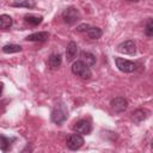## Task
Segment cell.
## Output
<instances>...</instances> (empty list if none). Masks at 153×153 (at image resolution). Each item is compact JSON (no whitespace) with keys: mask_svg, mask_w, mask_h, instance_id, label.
<instances>
[{"mask_svg":"<svg viewBox=\"0 0 153 153\" xmlns=\"http://www.w3.org/2000/svg\"><path fill=\"white\" fill-rule=\"evenodd\" d=\"M76 54H78V45L76 43L74 42H69V44L67 45V49H66V57H67V61H73L75 57H76Z\"/></svg>","mask_w":153,"mask_h":153,"instance_id":"30bf717a","label":"cell"},{"mask_svg":"<svg viewBox=\"0 0 153 153\" xmlns=\"http://www.w3.org/2000/svg\"><path fill=\"white\" fill-rule=\"evenodd\" d=\"M115 63H116L117 68L124 73H131L136 69V63H134L129 60L122 59V57H115Z\"/></svg>","mask_w":153,"mask_h":153,"instance_id":"277c9868","label":"cell"},{"mask_svg":"<svg viewBox=\"0 0 153 153\" xmlns=\"http://www.w3.org/2000/svg\"><path fill=\"white\" fill-rule=\"evenodd\" d=\"M72 73L82 78V79H90L91 78V69H90V66H87L84 61L79 60V61H75L73 65H72Z\"/></svg>","mask_w":153,"mask_h":153,"instance_id":"6da1fadb","label":"cell"},{"mask_svg":"<svg viewBox=\"0 0 153 153\" xmlns=\"http://www.w3.org/2000/svg\"><path fill=\"white\" fill-rule=\"evenodd\" d=\"M67 109L65 108L63 104H59L54 108V110L51 111V121L56 124H61L66 121L67 118Z\"/></svg>","mask_w":153,"mask_h":153,"instance_id":"7a4b0ae2","label":"cell"},{"mask_svg":"<svg viewBox=\"0 0 153 153\" xmlns=\"http://www.w3.org/2000/svg\"><path fill=\"white\" fill-rule=\"evenodd\" d=\"M12 25V18L8 14H1L0 16V27L6 30L8 27H11Z\"/></svg>","mask_w":153,"mask_h":153,"instance_id":"9a60e30c","label":"cell"},{"mask_svg":"<svg viewBox=\"0 0 153 153\" xmlns=\"http://www.w3.org/2000/svg\"><path fill=\"white\" fill-rule=\"evenodd\" d=\"M80 12H79V10H76L75 7H68L67 10H65L63 11V13H62V19H63V22L66 23V24H68V25H72V24H74V23H76L79 19H80Z\"/></svg>","mask_w":153,"mask_h":153,"instance_id":"3957f363","label":"cell"},{"mask_svg":"<svg viewBox=\"0 0 153 153\" xmlns=\"http://www.w3.org/2000/svg\"><path fill=\"white\" fill-rule=\"evenodd\" d=\"M110 105H111V109H112L115 112L121 114V112H123V111L127 110V108H128V102H127V99H124L123 97H116V98H114V99L111 100Z\"/></svg>","mask_w":153,"mask_h":153,"instance_id":"8992f818","label":"cell"},{"mask_svg":"<svg viewBox=\"0 0 153 153\" xmlns=\"http://www.w3.org/2000/svg\"><path fill=\"white\" fill-rule=\"evenodd\" d=\"M12 6L14 7H26V8H33L36 6L35 0H19V1H14L12 4Z\"/></svg>","mask_w":153,"mask_h":153,"instance_id":"5bb4252c","label":"cell"},{"mask_svg":"<svg viewBox=\"0 0 153 153\" xmlns=\"http://www.w3.org/2000/svg\"><path fill=\"white\" fill-rule=\"evenodd\" d=\"M73 129H74L76 133L81 134V135H87V134L91 133L92 127H91V123H90L88 121H86V120H80V121H78V122L74 124Z\"/></svg>","mask_w":153,"mask_h":153,"instance_id":"ba28073f","label":"cell"},{"mask_svg":"<svg viewBox=\"0 0 153 153\" xmlns=\"http://www.w3.org/2000/svg\"><path fill=\"white\" fill-rule=\"evenodd\" d=\"M127 1H137V0H127Z\"/></svg>","mask_w":153,"mask_h":153,"instance_id":"603a6c76","label":"cell"},{"mask_svg":"<svg viewBox=\"0 0 153 153\" xmlns=\"http://www.w3.org/2000/svg\"><path fill=\"white\" fill-rule=\"evenodd\" d=\"M2 51L6 54L18 53V51H22V47L19 44H6L2 47Z\"/></svg>","mask_w":153,"mask_h":153,"instance_id":"2e32d148","label":"cell"},{"mask_svg":"<svg viewBox=\"0 0 153 153\" xmlns=\"http://www.w3.org/2000/svg\"><path fill=\"white\" fill-rule=\"evenodd\" d=\"M62 62V59H61V55L59 54H51L48 59V66L51 68V69H56L60 67Z\"/></svg>","mask_w":153,"mask_h":153,"instance_id":"7c38bea8","label":"cell"},{"mask_svg":"<svg viewBox=\"0 0 153 153\" xmlns=\"http://www.w3.org/2000/svg\"><path fill=\"white\" fill-rule=\"evenodd\" d=\"M102 30L99 27H90L88 31H87V36L91 38V39H98L100 36H102Z\"/></svg>","mask_w":153,"mask_h":153,"instance_id":"e0dca14e","label":"cell"},{"mask_svg":"<svg viewBox=\"0 0 153 153\" xmlns=\"http://www.w3.org/2000/svg\"><path fill=\"white\" fill-rule=\"evenodd\" d=\"M10 146H11V140L10 139H7L5 135H1V143H0V147H1V151L5 153V152H7L8 151V148H10Z\"/></svg>","mask_w":153,"mask_h":153,"instance_id":"d6986e66","label":"cell"},{"mask_svg":"<svg viewBox=\"0 0 153 153\" xmlns=\"http://www.w3.org/2000/svg\"><path fill=\"white\" fill-rule=\"evenodd\" d=\"M82 145H84V137L81 136V134H79L76 131H75V134H71L67 137V147L72 151L79 149Z\"/></svg>","mask_w":153,"mask_h":153,"instance_id":"5b68a950","label":"cell"},{"mask_svg":"<svg viewBox=\"0 0 153 153\" xmlns=\"http://www.w3.org/2000/svg\"><path fill=\"white\" fill-rule=\"evenodd\" d=\"M42 17H38V16H32V14H29V16H25V22L30 25H38L42 23Z\"/></svg>","mask_w":153,"mask_h":153,"instance_id":"ac0fdd59","label":"cell"},{"mask_svg":"<svg viewBox=\"0 0 153 153\" xmlns=\"http://www.w3.org/2000/svg\"><path fill=\"white\" fill-rule=\"evenodd\" d=\"M90 27H91V26H90L88 24H81V25H79V26L76 27V31H79V32H87Z\"/></svg>","mask_w":153,"mask_h":153,"instance_id":"44dd1931","label":"cell"},{"mask_svg":"<svg viewBox=\"0 0 153 153\" xmlns=\"http://www.w3.org/2000/svg\"><path fill=\"white\" fill-rule=\"evenodd\" d=\"M49 37V33L45 32V31H41V32H35V33H31L26 37V41H30V42H44L47 41Z\"/></svg>","mask_w":153,"mask_h":153,"instance_id":"9c48e42d","label":"cell"},{"mask_svg":"<svg viewBox=\"0 0 153 153\" xmlns=\"http://www.w3.org/2000/svg\"><path fill=\"white\" fill-rule=\"evenodd\" d=\"M80 57H81V61H84L87 66H93L94 63H96V56L93 55V54H91V53H88V51H82L81 54H80Z\"/></svg>","mask_w":153,"mask_h":153,"instance_id":"4fadbf2b","label":"cell"},{"mask_svg":"<svg viewBox=\"0 0 153 153\" xmlns=\"http://www.w3.org/2000/svg\"><path fill=\"white\" fill-rule=\"evenodd\" d=\"M151 146H152V148H153V140H152V142H151Z\"/></svg>","mask_w":153,"mask_h":153,"instance_id":"7402d4cb","label":"cell"},{"mask_svg":"<svg viewBox=\"0 0 153 153\" xmlns=\"http://www.w3.org/2000/svg\"><path fill=\"white\" fill-rule=\"evenodd\" d=\"M148 116V111L145 110V109H137L135 110L133 114H131V120L135 122V123H140L142 122L143 120H146Z\"/></svg>","mask_w":153,"mask_h":153,"instance_id":"8fae6325","label":"cell"},{"mask_svg":"<svg viewBox=\"0 0 153 153\" xmlns=\"http://www.w3.org/2000/svg\"><path fill=\"white\" fill-rule=\"evenodd\" d=\"M117 50L121 53V54H126V55H134L136 53V45L133 41L128 39V41H124L122 42L121 44H118L117 47Z\"/></svg>","mask_w":153,"mask_h":153,"instance_id":"52a82bcc","label":"cell"},{"mask_svg":"<svg viewBox=\"0 0 153 153\" xmlns=\"http://www.w3.org/2000/svg\"><path fill=\"white\" fill-rule=\"evenodd\" d=\"M145 32H146V35H147V36L153 37V19H149V20L146 23Z\"/></svg>","mask_w":153,"mask_h":153,"instance_id":"ffe728a7","label":"cell"}]
</instances>
